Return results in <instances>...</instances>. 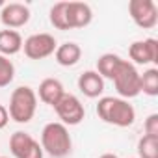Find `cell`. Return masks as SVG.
Returning <instances> with one entry per match:
<instances>
[{"instance_id":"11","label":"cell","mask_w":158,"mask_h":158,"mask_svg":"<svg viewBox=\"0 0 158 158\" xmlns=\"http://www.w3.org/2000/svg\"><path fill=\"white\" fill-rule=\"evenodd\" d=\"M65 15H67L69 30L86 28L93 21V10L86 2H67L65 4Z\"/></svg>"},{"instance_id":"1","label":"cell","mask_w":158,"mask_h":158,"mask_svg":"<svg viewBox=\"0 0 158 158\" xmlns=\"http://www.w3.org/2000/svg\"><path fill=\"white\" fill-rule=\"evenodd\" d=\"M97 115L101 121L119 128H127L136 121L134 106L121 97H101L97 102Z\"/></svg>"},{"instance_id":"25","label":"cell","mask_w":158,"mask_h":158,"mask_svg":"<svg viewBox=\"0 0 158 158\" xmlns=\"http://www.w3.org/2000/svg\"><path fill=\"white\" fill-rule=\"evenodd\" d=\"M0 158H10V156H0Z\"/></svg>"},{"instance_id":"18","label":"cell","mask_w":158,"mask_h":158,"mask_svg":"<svg viewBox=\"0 0 158 158\" xmlns=\"http://www.w3.org/2000/svg\"><path fill=\"white\" fill-rule=\"evenodd\" d=\"M138 158H158V138L141 136L138 139Z\"/></svg>"},{"instance_id":"7","label":"cell","mask_w":158,"mask_h":158,"mask_svg":"<svg viewBox=\"0 0 158 158\" xmlns=\"http://www.w3.org/2000/svg\"><path fill=\"white\" fill-rule=\"evenodd\" d=\"M58 43L50 34H32L23 41V50L30 60H45L54 54Z\"/></svg>"},{"instance_id":"5","label":"cell","mask_w":158,"mask_h":158,"mask_svg":"<svg viewBox=\"0 0 158 158\" xmlns=\"http://www.w3.org/2000/svg\"><path fill=\"white\" fill-rule=\"evenodd\" d=\"M58 117H60V123L65 125V127H76L80 125L86 117V108L84 104L80 102V99H78L76 95L73 93H65L58 104L54 106Z\"/></svg>"},{"instance_id":"14","label":"cell","mask_w":158,"mask_h":158,"mask_svg":"<svg viewBox=\"0 0 158 158\" xmlns=\"http://www.w3.org/2000/svg\"><path fill=\"white\" fill-rule=\"evenodd\" d=\"M54 58H56L58 65H61V67H73V65H76L78 61H80L82 48H80V45L74 43V41H67V43H61V45L56 47Z\"/></svg>"},{"instance_id":"20","label":"cell","mask_w":158,"mask_h":158,"mask_svg":"<svg viewBox=\"0 0 158 158\" xmlns=\"http://www.w3.org/2000/svg\"><path fill=\"white\" fill-rule=\"evenodd\" d=\"M15 78V65L10 58L0 54V88H6Z\"/></svg>"},{"instance_id":"4","label":"cell","mask_w":158,"mask_h":158,"mask_svg":"<svg viewBox=\"0 0 158 158\" xmlns=\"http://www.w3.org/2000/svg\"><path fill=\"white\" fill-rule=\"evenodd\" d=\"M139 74L136 65H132L128 60H123V63L119 65L117 73L114 74L112 82L115 86V91L121 99L128 101L134 99L141 93V80H139Z\"/></svg>"},{"instance_id":"10","label":"cell","mask_w":158,"mask_h":158,"mask_svg":"<svg viewBox=\"0 0 158 158\" xmlns=\"http://www.w3.org/2000/svg\"><path fill=\"white\" fill-rule=\"evenodd\" d=\"M30 17H32L30 8L21 2L4 4L2 10H0V21H2V24L8 30H17V28L26 26L30 23Z\"/></svg>"},{"instance_id":"22","label":"cell","mask_w":158,"mask_h":158,"mask_svg":"<svg viewBox=\"0 0 158 158\" xmlns=\"http://www.w3.org/2000/svg\"><path fill=\"white\" fill-rule=\"evenodd\" d=\"M10 123V114H8V108L4 104H0V130L6 128Z\"/></svg>"},{"instance_id":"17","label":"cell","mask_w":158,"mask_h":158,"mask_svg":"<svg viewBox=\"0 0 158 158\" xmlns=\"http://www.w3.org/2000/svg\"><path fill=\"white\" fill-rule=\"evenodd\" d=\"M139 80H141V93H145L147 97L158 95V69L156 67L143 71V74H139Z\"/></svg>"},{"instance_id":"23","label":"cell","mask_w":158,"mask_h":158,"mask_svg":"<svg viewBox=\"0 0 158 158\" xmlns=\"http://www.w3.org/2000/svg\"><path fill=\"white\" fill-rule=\"evenodd\" d=\"M99 158H119L117 154H114V152H104V154H101Z\"/></svg>"},{"instance_id":"8","label":"cell","mask_w":158,"mask_h":158,"mask_svg":"<svg viewBox=\"0 0 158 158\" xmlns=\"http://www.w3.org/2000/svg\"><path fill=\"white\" fill-rule=\"evenodd\" d=\"M10 151L13 158H43V149L41 143L32 138L28 132L17 130L10 138Z\"/></svg>"},{"instance_id":"12","label":"cell","mask_w":158,"mask_h":158,"mask_svg":"<svg viewBox=\"0 0 158 158\" xmlns=\"http://www.w3.org/2000/svg\"><path fill=\"white\" fill-rule=\"evenodd\" d=\"M76 84H78L80 93L86 95L88 99H97L104 91V78L97 71H84L80 76H78Z\"/></svg>"},{"instance_id":"2","label":"cell","mask_w":158,"mask_h":158,"mask_svg":"<svg viewBox=\"0 0 158 158\" xmlns=\"http://www.w3.org/2000/svg\"><path fill=\"white\" fill-rule=\"evenodd\" d=\"M41 149L52 158H65L73 151V139L69 128L60 121L47 123L41 130Z\"/></svg>"},{"instance_id":"19","label":"cell","mask_w":158,"mask_h":158,"mask_svg":"<svg viewBox=\"0 0 158 158\" xmlns=\"http://www.w3.org/2000/svg\"><path fill=\"white\" fill-rule=\"evenodd\" d=\"M65 4L67 2H56L50 8V11H48L50 24L56 30H61V32H67L69 30V26H67V15H65Z\"/></svg>"},{"instance_id":"15","label":"cell","mask_w":158,"mask_h":158,"mask_svg":"<svg viewBox=\"0 0 158 158\" xmlns=\"http://www.w3.org/2000/svg\"><path fill=\"white\" fill-rule=\"evenodd\" d=\"M23 50V35L17 30H0V54L10 58Z\"/></svg>"},{"instance_id":"24","label":"cell","mask_w":158,"mask_h":158,"mask_svg":"<svg viewBox=\"0 0 158 158\" xmlns=\"http://www.w3.org/2000/svg\"><path fill=\"white\" fill-rule=\"evenodd\" d=\"M0 6H4V2H2V0H0Z\"/></svg>"},{"instance_id":"9","label":"cell","mask_w":158,"mask_h":158,"mask_svg":"<svg viewBox=\"0 0 158 158\" xmlns=\"http://www.w3.org/2000/svg\"><path fill=\"white\" fill-rule=\"evenodd\" d=\"M128 56L132 65H149V63H158V41L154 37L139 39L134 41L128 47Z\"/></svg>"},{"instance_id":"3","label":"cell","mask_w":158,"mask_h":158,"mask_svg":"<svg viewBox=\"0 0 158 158\" xmlns=\"http://www.w3.org/2000/svg\"><path fill=\"white\" fill-rule=\"evenodd\" d=\"M37 110V95L30 86H19L13 89L10 97L8 114L10 119H13L19 125H26L34 119Z\"/></svg>"},{"instance_id":"13","label":"cell","mask_w":158,"mask_h":158,"mask_svg":"<svg viewBox=\"0 0 158 158\" xmlns=\"http://www.w3.org/2000/svg\"><path fill=\"white\" fill-rule=\"evenodd\" d=\"M35 95L39 97L41 102L54 108L58 104V101L65 95V89H63V84L58 80V78H45V80H41L39 89H37Z\"/></svg>"},{"instance_id":"21","label":"cell","mask_w":158,"mask_h":158,"mask_svg":"<svg viewBox=\"0 0 158 158\" xmlns=\"http://www.w3.org/2000/svg\"><path fill=\"white\" fill-rule=\"evenodd\" d=\"M145 136H154L158 138V114H151L147 119H145Z\"/></svg>"},{"instance_id":"6","label":"cell","mask_w":158,"mask_h":158,"mask_svg":"<svg viewBox=\"0 0 158 158\" xmlns=\"http://www.w3.org/2000/svg\"><path fill=\"white\" fill-rule=\"evenodd\" d=\"M128 15L138 28L151 30L158 23V6L152 0H130Z\"/></svg>"},{"instance_id":"16","label":"cell","mask_w":158,"mask_h":158,"mask_svg":"<svg viewBox=\"0 0 158 158\" xmlns=\"http://www.w3.org/2000/svg\"><path fill=\"white\" fill-rule=\"evenodd\" d=\"M121 63H123V58H121L119 54L106 52V54H102V56L97 60V73H99L102 78H108V80H112Z\"/></svg>"}]
</instances>
